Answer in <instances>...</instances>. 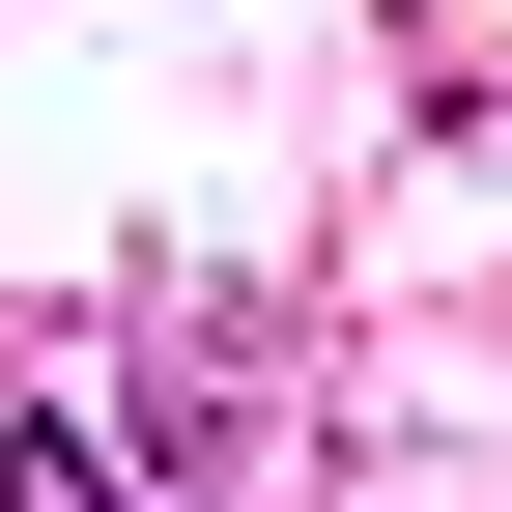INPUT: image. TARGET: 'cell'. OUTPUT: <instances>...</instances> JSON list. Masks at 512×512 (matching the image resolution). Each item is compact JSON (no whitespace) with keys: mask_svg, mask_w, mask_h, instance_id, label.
<instances>
[{"mask_svg":"<svg viewBox=\"0 0 512 512\" xmlns=\"http://www.w3.org/2000/svg\"><path fill=\"white\" fill-rule=\"evenodd\" d=\"M0 512H200V484H114L86 399H0Z\"/></svg>","mask_w":512,"mask_h":512,"instance_id":"cell-1","label":"cell"}]
</instances>
